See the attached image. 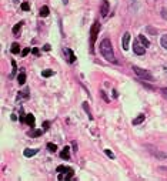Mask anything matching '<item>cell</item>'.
<instances>
[{
    "mask_svg": "<svg viewBox=\"0 0 167 181\" xmlns=\"http://www.w3.org/2000/svg\"><path fill=\"white\" fill-rule=\"evenodd\" d=\"M42 127H43V130H47V128H49V127H50V121H44V123H43V126H42Z\"/></svg>",
    "mask_w": 167,
    "mask_h": 181,
    "instance_id": "32",
    "label": "cell"
},
{
    "mask_svg": "<svg viewBox=\"0 0 167 181\" xmlns=\"http://www.w3.org/2000/svg\"><path fill=\"white\" fill-rule=\"evenodd\" d=\"M140 83H141V84H143L146 88H149V90H154V87H153V86H150V84H147L146 82H140Z\"/></svg>",
    "mask_w": 167,
    "mask_h": 181,
    "instance_id": "31",
    "label": "cell"
},
{
    "mask_svg": "<svg viewBox=\"0 0 167 181\" xmlns=\"http://www.w3.org/2000/svg\"><path fill=\"white\" fill-rule=\"evenodd\" d=\"M43 50H44V51H49V50H50V44H44Z\"/></svg>",
    "mask_w": 167,
    "mask_h": 181,
    "instance_id": "36",
    "label": "cell"
},
{
    "mask_svg": "<svg viewBox=\"0 0 167 181\" xmlns=\"http://www.w3.org/2000/svg\"><path fill=\"white\" fill-rule=\"evenodd\" d=\"M100 53L103 54V57H104L107 61L116 63V57H114V53H113V46H112V41H110L109 39L101 40V43H100Z\"/></svg>",
    "mask_w": 167,
    "mask_h": 181,
    "instance_id": "1",
    "label": "cell"
},
{
    "mask_svg": "<svg viewBox=\"0 0 167 181\" xmlns=\"http://www.w3.org/2000/svg\"><path fill=\"white\" fill-rule=\"evenodd\" d=\"M160 44H161V47H164V49L167 50V34L161 36V39H160Z\"/></svg>",
    "mask_w": 167,
    "mask_h": 181,
    "instance_id": "19",
    "label": "cell"
},
{
    "mask_svg": "<svg viewBox=\"0 0 167 181\" xmlns=\"http://www.w3.org/2000/svg\"><path fill=\"white\" fill-rule=\"evenodd\" d=\"M32 51H33V54H34V56H39V50L36 49V47H34V49L32 50Z\"/></svg>",
    "mask_w": 167,
    "mask_h": 181,
    "instance_id": "37",
    "label": "cell"
},
{
    "mask_svg": "<svg viewBox=\"0 0 167 181\" xmlns=\"http://www.w3.org/2000/svg\"><path fill=\"white\" fill-rule=\"evenodd\" d=\"M133 50L136 54H139V56H143L144 53H146V46L140 41V40H134V44H133Z\"/></svg>",
    "mask_w": 167,
    "mask_h": 181,
    "instance_id": "4",
    "label": "cell"
},
{
    "mask_svg": "<svg viewBox=\"0 0 167 181\" xmlns=\"http://www.w3.org/2000/svg\"><path fill=\"white\" fill-rule=\"evenodd\" d=\"M33 137H39V135H42L43 134V130H36V131H33V133H30Z\"/></svg>",
    "mask_w": 167,
    "mask_h": 181,
    "instance_id": "27",
    "label": "cell"
},
{
    "mask_svg": "<svg viewBox=\"0 0 167 181\" xmlns=\"http://www.w3.org/2000/svg\"><path fill=\"white\" fill-rule=\"evenodd\" d=\"M161 16H163V19H166V20H167V10H166V9H163V10H161Z\"/></svg>",
    "mask_w": 167,
    "mask_h": 181,
    "instance_id": "33",
    "label": "cell"
},
{
    "mask_svg": "<svg viewBox=\"0 0 167 181\" xmlns=\"http://www.w3.org/2000/svg\"><path fill=\"white\" fill-rule=\"evenodd\" d=\"M64 54L67 56L69 63H74V61H76V56H74V53H73L70 49H64Z\"/></svg>",
    "mask_w": 167,
    "mask_h": 181,
    "instance_id": "7",
    "label": "cell"
},
{
    "mask_svg": "<svg viewBox=\"0 0 167 181\" xmlns=\"http://www.w3.org/2000/svg\"><path fill=\"white\" fill-rule=\"evenodd\" d=\"M146 29H147V32H150L151 34H157V30H156V29H153L151 26H147Z\"/></svg>",
    "mask_w": 167,
    "mask_h": 181,
    "instance_id": "30",
    "label": "cell"
},
{
    "mask_svg": "<svg viewBox=\"0 0 167 181\" xmlns=\"http://www.w3.org/2000/svg\"><path fill=\"white\" fill-rule=\"evenodd\" d=\"M109 9H110V4H109V1L107 0H101V7H100V13L103 17L107 16V13H109Z\"/></svg>",
    "mask_w": 167,
    "mask_h": 181,
    "instance_id": "5",
    "label": "cell"
},
{
    "mask_svg": "<svg viewBox=\"0 0 167 181\" xmlns=\"http://www.w3.org/2000/svg\"><path fill=\"white\" fill-rule=\"evenodd\" d=\"M49 13H50V10H49V7L47 6H43L42 9H40V17H47L49 16Z\"/></svg>",
    "mask_w": 167,
    "mask_h": 181,
    "instance_id": "14",
    "label": "cell"
},
{
    "mask_svg": "<svg viewBox=\"0 0 167 181\" xmlns=\"http://www.w3.org/2000/svg\"><path fill=\"white\" fill-rule=\"evenodd\" d=\"M73 177V170L71 171H67V173H60V175H59V180L60 181H64V180H70Z\"/></svg>",
    "mask_w": 167,
    "mask_h": 181,
    "instance_id": "8",
    "label": "cell"
},
{
    "mask_svg": "<svg viewBox=\"0 0 167 181\" xmlns=\"http://www.w3.org/2000/svg\"><path fill=\"white\" fill-rule=\"evenodd\" d=\"M132 70H134V73H136V74H137L140 79H143V80H150V82H153V80H154L153 74H151L149 70L140 68L139 66H133V67H132Z\"/></svg>",
    "mask_w": 167,
    "mask_h": 181,
    "instance_id": "3",
    "label": "cell"
},
{
    "mask_svg": "<svg viewBox=\"0 0 167 181\" xmlns=\"http://www.w3.org/2000/svg\"><path fill=\"white\" fill-rule=\"evenodd\" d=\"M161 91H163V93H164V94L167 96V87H164V88H161Z\"/></svg>",
    "mask_w": 167,
    "mask_h": 181,
    "instance_id": "38",
    "label": "cell"
},
{
    "mask_svg": "<svg viewBox=\"0 0 167 181\" xmlns=\"http://www.w3.org/2000/svg\"><path fill=\"white\" fill-rule=\"evenodd\" d=\"M71 146H73V148H74V151L77 153V143H76V141H73V143H71Z\"/></svg>",
    "mask_w": 167,
    "mask_h": 181,
    "instance_id": "35",
    "label": "cell"
},
{
    "mask_svg": "<svg viewBox=\"0 0 167 181\" xmlns=\"http://www.w3.org/2000/svg\"><path fill=\"white\" fill-rule=\"evenodd\" d=\"M39 153V150L37 148H26L24 151H23V154H24V157H33Z\"/></svg>",
    "mask_w": 167,
    "mask_h": 181,
    "instance_id": "9",
    "label": "cell"
},
{
    "mask_svg": "<svg viewBox=\"0 0 167 181\" xmlns=\"http://www.w3.org/2000/svg\"><path fill=\"white\" fill-rule=\"evenodd\" d=\"M26 123H27V124L33 128L34 126H36V118H34V115L33 114H27V115H26Z\"/></svg>",
    "mask_w": 167,
    "mask_h": 181,
    "instance_id": "10",
    "label": "cell"
},
{
    "mask_svg": "<svg viewBox=\"0 0 167 181\" xmlns=\"http://www.w3.org/2000/svg\"><path fill=\"white\" fill-rule=\"evenodd\" d=\"M60 157H62L63 160H69V158H70V148L69 147L63 148V151L60 153Z\"/></svg>",
    "mask_w": 167,
    "mask_h": 181,
    "instance_id": "11",
    "label": "cell"
},
{
    "mask_svg": "<svg viewBox=\"0 0 167 181\" xmlns=\"http://www.w3.org/2000/svg\"><path fill=\"white\" fill-rule=\"evenodd\" d=\"M139 40H140V41H141V43H143L146 47H149V46H150V41L146 39V36H143V34H139Z\"/></svg>",
    "mask_w": 167,
    "mask_h": 181,
    "instance_id": "16",
    "label": "cell"
},
{
    "mask_svg": "<svg viewBox=\"0 0 167 181\" xmlns=\"http://www.w3.org/2000/svg\"><path fill=\"white\" fill-rule=\"evenodd\" d=\"M12 53H13V54H19V53H20V46H19V44H17V43H13V44H12Z\"/></svg>",
    "mask_w": 167,
    "mask_h": 181,
    "instance_id": "18",
    "label": "cell"
},
{
    "mask_svg": "<svg viewBox=\"0 0 167 181\" xmlns=\"http://www.w3.org/2000/svg\"><path fill=\"white\" fill-rule=\"evenodd\" d=\"M100 94H101V97L104 99V101H109V97L106 96V93H104V91H100Z\"/></svg>",
    "mask_w": 167,
    "mask_h": 181,
    "instance_id": "34",
    "label": "cell"
},
{
    "mask_svg": "<svg viewBox=\"0 0 167 181\" xmlns=\"http://www.w3.org/2000/svg\"><path fill=\"white\" fill-rule=\"evenodd\" d=\"M144 118H146V115H144V114H139L133 120V124H134V126H139V124H141V123L144 121Z\"/></svg>",
    "mask_w": 167,
    "mask_h": 181,
    "instance_id": "13",
    "label": "cell"
},
{
    "mask_svg": "<svg viewBox=\"0 0 167 181\" xmlns=\"http://www.w3.org/2000/svg\"><path fill=\"white\" fill-rule=\"evenodd\" d=\"M29 53H30V47H26V49H23V51H21V56H23V57H26Z\"/></svg>",
    "mask_w": 167,
    "mask_h": 181,
    "instance_id": "29",
    "label": "cell"
},
{
    "mask_svg": "<svg viewBox=\"0 0 167 181\" xmlns=\"http://www.w3.org/2000/svg\"><path fill=\"white\" fill-rule=\"evenodd\" d=\"M53 74H54L53 70H43V71H42V76H43V77H51Z\"/></svg>",
    "mask_w": 167,
    "mask_h": 181,
    "instance_id": "20",
    "label": "cell"
},
{
    "mask_svg": "<svg viewBox=\"0 0 167 181\" xmlns=\"http://www.w3.org/2000/svg\"><path fill=\"white\" fill-rule=\"evenodd\" d=\"M17 82H19V84H24V83H26V74H24L23 71L17 76Z\"/></svg>",
    "mask_w": 167,
    "mask_h": 181,
    "instance_id": "17",
    "label": "cell"
},
{
    "mask_svg": "<svg viewBox=\"0 0 167 181\" xmlns=\"http://www.w3.org/2000/svg\"><path fill=\"white\" fill-rule=\"evenodd\" d=\"M73 168H70V167H66V165H59L57 167V173H67V171H71Z\"/></svg>",
    "mask_w": 167,
    "mask_h": 181,
    "instance_id": "15",
    "label": "cell"
},
{
    "mask_svg": "<svg viewBox=\"0 0 167 181\" xmlns=\"http://www.w3.org/2000/svg\"><path fill=\"white\" fill-rule=\"evenodd\" d=\"M151 153H153V155H156V157H159V158H161V160L166 158V154H164V153H160V151H151Z\"/></svg>",
    "mask_w": 167,
    "mask_h": 181,
    "instance_id": "22",
    "label": "cell"
},
{
    "mask_svg": "<svg viewBox=\"0 0 167 181\" xmlns=\"http://www.w3.org/2000/svg\"><path fill=\"white\" fill-rule=\"evenodd\" d=\"M47 148H49V151H51V153H56L57 146H56V144H53V143H49V144H47Z\"/></svg>",
    "mask_w": 167,
    "mask_h": 181,
    "instance_id": "24",
    "label": "cell"
},
{
    "mask_svg": "<svg viewBox=\"0 0 167 181\" xmlns=\"http://www.w3.org/2000/svg\"><path fill=\"white\" fill-rule=\"evenodd\" d=\"M83 108H84V111L89 114V118L91 120L93 118V115H91V111H90V108H89V106H87V103H83Z\"/></svg>",
    "mask_w": 167,
    "mask_h": 181,
    "instance_id": "23",
    "label": "cell"
},
{
    "mask_svg": "<svg viewBox=\"0 0 167 181\" xmlns=\"http://www.w3.org/2000/svg\"><path fill=\"white\" fill-rule=\"evenodd\" d=\"M100 32V23L99 21H94L91 29H90V51L93 53L94 51V43H96V39H97V34Z\"/></svg>",
    "mask_w": 167,
    "mask_h": 181,
    "instance_id": "2",
    "label": "cell"
},
{
    "mask_svg": "<svg viewBox=\"0 0 167 181\" xmlns=\"http://www.w3.org/2000/svg\"><path fill=\"white\" fill-rule=\"evenodd\" d=\"M29 99V88L26 87L23 91H20V94H19V97H17V100H26Z\"/></svg>",
    "mask_w": 167,
    "mask_h": 181,
    "instance_id": "12",
    "label": "cell"
},
{
    "mask_svg": "<svg viewBox=\"0 0 167 181\" xmlns=\"http://www.w3.org/2000/svg\"><path fill=\"white\" fill-rule=\"evenodd\" d=\"M104 153H106V155H107L109 158H114V154H113L110 150H107V148H106V150H104Z\"/></svg>",
    "mask_w": 167,
    "mask_h": 181,
    "instance_id": "26",
    "label": "cell"
},
{
    "mask_svg": "<svg viewBox=\"0 0 167 181\" xmlns=\"http://www.w3.org/2000/svg\"><path fill=\"white\" fill-rule=\"evenodd\" d=\"M129 43H130V33H124L123 39H121V47H123V50L129 49Z\"/></svg>",
    "mask_w": 167,
    "mask_h": 181,
    "instance_id": "6",
    "label": "cell"
},
{
    "mask_svg": "<svg viewBox=\"0 0 167 181\" xmlns=\"http://www.w3.org/2000/svg\"><path fill=\"white\" fill-rule=\"evenodd\" d=\"M20 27H21V23H17V24H15V26H13V29H12V33L17 34L19 32H20Z\"/></svg>",
    "mask_w": 167,
    "mask_h": 181,
    "instance_id": "21",
    "label": "cell"
},
{
    "mask_svg": "<svg viewBox=\"0 0 167 181\" xmlns=\"http://www.w3.org/2000/svg\"><path fill=\"white\" fill-rule=\"evenodd\" d=\"M12 67H13V70H12V76H10V77H13L17 71V66H16V61H15V60H12Z\"/></svg>",
    "mask_w": 167,
    "mask_h": 181,
    "instance_id": "25",
    "label": "cell"
},
{
    "mask_svg": "<svg viewBox=\"0 0 167 181\" xmlns=\"http://www.w3.org/2000/svg\"><path fill=\"white\" fill-rule=\"evenodd\" d=\"M29 9H30L29 3H23V4H21V10H23V12H27Z\"/></svg>",
    "mask_w": 167,
    "mask_h": 181,
    "instance_id": "28",
    "label": "cell"
}]
</instances>
